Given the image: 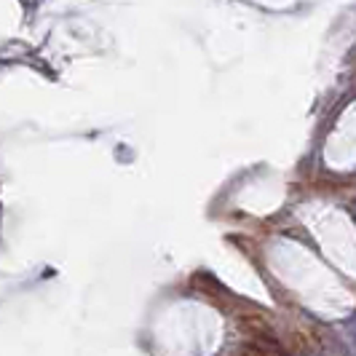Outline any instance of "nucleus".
Masks as SVG:
<instances>
[{
  "label": "nucleus",
  "mask_w": 356,
  "mask_h": 356,
  "mask_svg": "<svg viewBox=\"0 0 356 356\" xmlns=\"http://www.w3.org/2000/svg\"><path fill=\"white\" fill-rule=\"evenodd\" d=\"M343 327H346V330H348V332H351V338L356 340V314L354 316H351V319L346 321V324H343Z\"/></svg>",
  "instance_id": "nucleus-1"
}]
</instances>
